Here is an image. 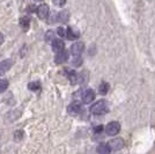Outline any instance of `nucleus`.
Masks as SVG:
<instances>
[{"instance_id": "10", "label": "nucleus", "mask_w": 155, "mask_h": 154, "mask_svg": "<svg viewBox=\"0 0 155 154\" xmlns=\"http://www.w3.org/2000/svg\"><path fill=\"white\" fill-rule=\"evenodd\" d=\"M67 59H68V52L67 51H60L57 53V56H56V63L57 64H61V63H65V62H67Z\"/></svg>"}, {"instance_id": "24", "label": "nucleus", "mask_w": 155, "mask_h": 154, "mask_svg": "<svg viewBox=\"0 0 155 154\" xmlns=\"http://www.w3.org/2000/svg\"><path fill=\"white\" fill-rule=\"evenodd\" d=\"M102 125H98V128H95V131H96V132H100V131H102Z\"/></svg>"}, {"instance_id": "23", "label": "nucleus", "mask_w": 155, "mask_h": 154, "mask_svg": "<svg viewBox=\"0 0 155 154\" xmlns=\"http://www.w3.org/2000/svg\"><path fill=\"white\" fill-rule=\"evenodd\" d=\"M20 135H22V132H21V131H16V133H15V136H16L15 139H16V140H20V139L23 137V136H20Z\"/></svg>"}, {"instance_id": "16", "label": "nucleus", "mask_w": 155, "mask_h": 154, "mask_svg": "<svg viewBox=\"0 0 155 154\" xmlns=\"http://www.w3.org/2000/svg\"><path fill=\"white\" fill-rule=\"evenodd\" d=\"M28 88H29L30 90H34V92L39 90L41 89V82H39V81H34V82H30V84L28 85Z\"/></svg>"}, {"instance_id": "5", "label": "nucleus", "mask_w": 155, "mask_h": 154, "mask_svg": "<svg viewBox=\"0 0 155 154\" xmlns=\"http://www.w3.org/2000/svg\"><path fill=\"white\" fill-rule=\"evenodd\" d=\"M84 44L82 43V42H78V43H74V44L72 45L71 48V52L73 56H75V57H78V56H80L81 55V52L84 51Z\"/></svg>"}, {"instance_id": "12", "label": "nucleus", "mask_w": 155, "mask_h": 154, "mask_svg": "<svg viewBox=\"0 0 155 154\" xmlns=\"http://www.w3.org/2000/svg\"><path fill=\"white\" fill-rule=\"evenodd\" d=\"M98 153H101V154H108L111 151V148H110L109 145H105V144H101L98 147H97L96 149Z\"/></svg>"}, {"instance_id": "9", "label": "nucleus", "mask_w": 155, "mask_h": 154, "mask_svg": "<svg viewBox=\"0 0 155 154\" xmlns=\"http://www.w3.org/2000/svg\"><path fill=\"white\" fill-rule=\"evenodd\" d=\"M64 48H65V44L61 39H53L52 41V50L54 52L58 53V52L63 51Z\"/></svg>"}, {"instance_id": "19", "label": "nucleus", "mask_w": 155, "mask_h": 154, "mask_svg": "<svg viewBox=\"0 0 155 154\" xmlns=\"http://www.w3.org/2000/svg\"><path fill=\"white\" fill-rule=\"evenodd\" d=\"M45 41L46 42H50V41H53V32H48L45 35Z\"/></svg>"}, {"instance_id": "3", "label": "nucleus", "mask_w": 155, "mask_h": 154, "mask_svg": "<svg viewBox=\"0 0 155 154\" xmlns=\"http://www.w3.org/2000/svg\"><path fill=\"white\" fill-rule=\"evenodd\" d=\"M68 114H71V115L73 116H77L78 114H80L81 112V110H82V104L80 102H78V101H75V102L71 103L70 105H68Z\"/></svg>"}, {"instance_id": "14", "label": "nucleus", "mask_w": 155, "mask_h": 154, "mask_svg": "<svg viewBox=\"0 0 155 154\" xmlns=\"http://www.w3.org/2000/svg\"><path fill=\"white\" fill-rule=\"evenodd\" d=\"M66 73H67V77L70 78L72 84H77V80H78V75L75 74V72H73L71 70H65Z\"/></svg>"}, {"instance_id": "4", "label": "nucleus", "mask_w": 155, "mask_h": 154, "mask_svg": "<svg viewBox=\"0 0 155 154\" xmlns=\"http://www.w3.org/2000/svg\"><path fill=\"white\" fill-rule=\"evenodd\" d=\"M108 145H109L112 151H118V149H122L125 144H124V140L122 138H115V139L110 140Z\"/></svg>"}, {"instance_id": "13", "label": "nucleus", "mask_w": 155, "mask_h": 154, "mask_svg": "<svg viewBox=\"0 0 155 154\" xmlns=\"http://www.w3.org/2000/svg\"><path fill=\"white\" fill-rule=\"evenodd\" d=\"M66 37L68 39H75L79 37V32H74L72 28H68V29H67V35H66Z\"/></svg>"}, {"instance_id": "15", "label": "nucleus", "mask_w": 155, "mask_h": 154, "mask_svg": "<svg viewBox=\"0 0 155 154\" xmlns=\"http://www.w3.org/2000/svg\"><path fill=\"white\" fill-rule=\"evenodd\" d=\"M108 90H109V84L108 82H102V84L100 85V87H98V92L104 95V94H107L108 93Z\"/></svg>"}, {"instance_id": "20", "label": "nucleus", "mask_w": 155, "mask_h": 154, "mask_svg": "<svg viewBox=\"0 0 155 154\" xmlns=\"http://www.w3.org/2000/svg\"><path fill=\"white\" fill-rule=\"evenodd\" d=\"M58 34H59V36H61V37H65V36L67 35V29L65 30L64 28H58Z\"/></svg>"}, {"instance_id": "18", "label": "nucleus", "mask_w": 155, "mask_h": 154, "mask_svg": "<svg viewBox=\"0 0 155 154\" xmlns=\"http://www.w3.org/2000/svg\"><path fill=\"white\" fill-rule=\"evenodd\" d=\"M7 87H8V81H7L6 79L0 80V94L4 93V92L7 89Z\"/></svg>"}, {"instance_id": "8", "label": "nucleus", "mask_w": 155, "mask_h": 154, "mask_svg": "<svg viewBox=\"0 0 155 154\" xmlns=\"http://www.w3.org/2000/svg\"><path fill=\"white\" fill-rule=\"evenodd\" d=\"M94 99H95V94H94L93 89L88 88V89L84 90V93H82V101H84V103L91 102Z\"/></svg>"}, {"instance_id": "25", "label": "nucleus", "mask_w": 155, "mask_h": 154, "mask_svg": "<svg viewBox=\"0 0 155 154\" xmlns=\"http://www.w3.org/2000/svg\"><path fill=\"white\" fill-rule=\"evenodd\" d=\"M2 42H4V36H2V34H0V45H1Z\"/></svg>"}, {"instance_id": "11", "label": "nucleus", "mask_w": 155, "mask_h": 154, "mask_svg": "<svg viewBox=\"0 0 155 154\" xmlns=\"http://www.w3.org/2000/svg\"><path fill=\"white\" fill-rule=\"evenodd\" d=\"M68 19H70V13L67 11H61L57 15V20H58V22H60V23H66L68 21Z\"/></svg>"}, {"instance_id": "1", "label": "nucleus", "mask_w": 155, "mask_h": 154, "mask_svg": "<svg viewBox=\"0 0 155 154\" xmlns=\"http://www.w3.org/2000/svg\"><path fill=\"white\" fill-rule=\"evenodd\" d=\"M108 103L103 101V100H101V101H98L96 102L95 104H93L91 107V112L93 115H96V116H100V115H104V114H107L108 112Z\"/></svg>"}, {"instance_id": "2", "label": "nucleus", "mask_w": 155, "mask_h": 154, "mask_svg": "<svg viewBox=\"0 0 155 154\" xmlns=\"http://www.w3.org/2000/svg\"><path fill=\"white\" fill-rule=\"evenodd\" d=\"M119 131H120V124L118 122H110L105 128V132L109 136H116Z\"/></svg>"}, {"instance_id": "21", "label": "nucleus", "mask_w": 155, "mask_h": 154, "mask_svg": "<svg viewBox=\"0 0 155 154\" xmlns=\"http://www.w3.org/2000/svg\"><path fill=\"white\" fill-rule=\"evenodd\" d=\"M66 0H53V4L57 5V6H64Z\"/></svg>"}, {"instance_id": "6", "label": "nucleus", "mask_w": 155, "mask_h": 154, "mask_svg": "<svg viewBox=\"0 0 155 154\" xmlns=\"http://www.w3.org/2000/svg\"><path fill=\"white\" fill-rule=\"evenodd\" d=\"M36 12H37V15H38L39 19H45L46 16L49 15V7H48L46 4H42V5H39L37 7Z\"/></svg>"}, {"instance_id": "22", "label": "nucleus", "mask_w": 155, "mask_h": 154, "mask_svg": "<svg viewBox=\"0 0 155 154\" xmlns=\"http://www.w3.org/2000/svg\"><path fill=\"white\" fill-rule=\"evenodd\" d=\"M81 64H82V59L81 58H75L73 60V65H75V66H80Z\"/></svg>"}, {"instance_id": "17", "label": "nucleus", "mask_w": 155, "mask_h": 154, "mask_svg": "<svg viewBox=\"0 0 155 154\" xmlns=\"http://www.w3.org/2000/svg\"><path fill=\"white\" fill-rule=\"evenodd\" d=\"M29 25H30V20L28 19V18H23V19L21 20V27H22L23 30H27L29 28Z\"/></svg>"}, {"instance_id": "26", "label": "nucleus", "mask_w": 155, "mask_h": 154, "mask_svg": "<svg viewBox=\"0 0 155 154\" xmlns=\"http://www.w3.org/2000/svg\"><path fill=\"white\" fill-rule=\"evenodd\" d=\"M35 1H41V0H35Z\"/></svg>"}, {"instance_id": "7", "label": "nucleus", "mask_w": 155, "mask_h": 154, "mask_svg": "<svg viewBox=\"0 0 155 154\" xmlns=\"http://www.w3.org/2000/svg\"><path fill=\"white\" fill-rule=\"evenodd\" d=\"M13 66V60L12 59H6L4 62L0 63V75H2L4 73H6L7 71H9V69Z\"/></svg>"}]
</instances>
